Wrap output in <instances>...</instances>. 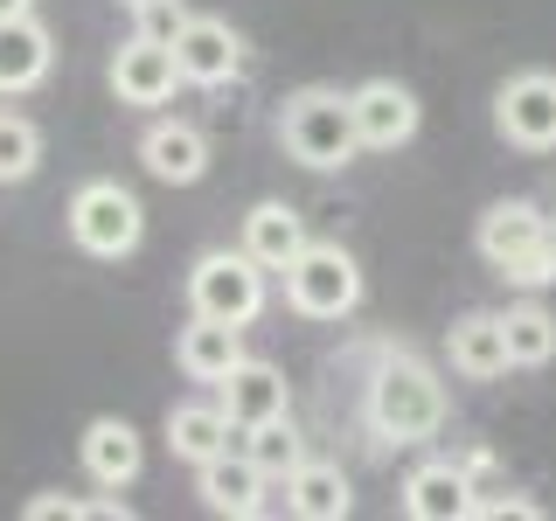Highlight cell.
Instances as JSON below:
<instances>
[{"instance_id": "obj_1", "label": "cell", "mask_w": 556, "mask_h": 521, "mask_svg": "<svg viewBox=\"0 0 556 521\" xmlns=\"http://www.w3.org/2000/svg\"><path fill=\"white\" fill-rule=\"evenodd\" d=\"M278 147L313 174H334L362 153V126H355V98L334 84H306L278 104Z\"/></svg>"}, {"instance_id": "obj_2", "label": "cell", "mask_w": 556, "mask_h": 521, "mask_svg": "<svg viewBox=\"0 0 556 521\" xmlns=\"http://www.w3.org/2000/svg\"><path fill=\"white\" fill-rule=\"evenodd\" d=\"M445 424V382L417 355H382L369 376V431L382 445H425Z\"/></svg>"}, {"instance_id": "obj_3", "label": "cell", "mask_w": 556, "mask_h": 521, "mask_svg": "<svg viewBox=\"0 0 556 521\" xmlns=\"http://www.w3.org/2000/svg\"><path fill=\"white\" fill-rule=\"evenodd\" d=\"M480 257L494 265L508 285H556V230H549V208L529 195H508L480 216Z\"/></svg>"}, {"instance_id": "obj_4", "label": "cell", "mask_w": 556, "mask_h": 521, "mask_svg": "<svg viewBox=\"0 0 556 521\" xmlns=\"http://www.w3.org/2000/svg\"><path fill=\"white\" fill-rule=\"evenodd\" d=\"M139 237H147V208H139L132 188L118 181H84L77 195H70V243H77L84 257H132Z\"/></svg>"}, {"instance_id": "obj_5", "label": "cell", "mask_w": 556, "mask_h": 521, "mask_svg": "<svg viewBox=\"0 0 556 521\" xmlns=\"http://www.w3.org/2000/svg\"><path fill=\"white\" fill-rule=\"evenodd\" d=\"M286 306L300 320H348L362 306V265L341 243H306L286 265Z\"/></svg>"}, {"instance_id": "obj_6", "label": "cell", "mask_w": 556, "mask_h": 521, "mask_svg": "<svg viewBox=\"0 0 556 521\" xmlns=\"http://www.w3.org/2000/svg\"><path fill=\"white\" fill-rule=\"evenodd\" d=\"M188 306L251 327L265 313V265L251 251H202L195 271H188Z\"/></svg>"}, {"instance_id": "obj_7", "label": "cell", "mask_w": 556, "mask_h": 521, "mask_svg": "<svg viewBox=\"0 0 556 521\" xmlns=\"http://www.w3.org/2000/svg\"><path fill=\"white\" fill-rule=\"evenodd\" d=\"M494 132L521 153H556V77L521 69L494 91Z\"/></svg>"}, {"instance_id": "obj_8", "label": "cell", "mask_w": 556, "mask_h": 521, "mask_svg": "<svg viewBox=\"0 0 556 521\" xmlns=\"http://www.w3.org/2000/svg\"><path fill=\"white\" fill-rule=\"evenodd\" d=\"M181 63H174V42H153V35L132 28V42H118L112 56V91L118 104H132V112H153V104H167L181 91Z\"/></svg>"}, {"instance_id": "obj_9", "label": "cell", "mask_w": 556, "mask_h": 521, "mask_svg": "<svg viewBox=\"0 0 556 521\" xmlns=\"http://www.w3.org/2000/svg\"><path fill=\"white\" fill-rule=\"evenodd\" d=\"M174 63H181L188 84L223 91V84L243 77V35L223 22V14H188V28L174 35Z\"/></svg>"}, {"instance_id": "obj_10", "label": "cell", "mask_w": 556, "mask_h": 521, "mask_svg": "<svg viewBox=\"0 0 556 521\" xmlns=\"http://www.w3.org/2000/svg\"><path fill=\"white\" fill-rule=\"evenodd\" d=\"M355 126H362V147L369 153H396V147H410L417 139V91L410 84H396V77H369V84H355Z\"/></svg>"}, {"instance_id": "obj_11", "label": "cell", "mask_w": 556, "mask_h": 521, "mask_svg": "<svg viewBox=\"0 0 556 521\" xmlns=\"http://www.w3.org/2000/svg\"><path fill=\"white\" fill-rule=\"evenodd\" d=\"M195 494H202L208 514L251 521V514H265V466H257L243 445H237V452H216V459L195 466Z\"/></svg>"}, {"instance_id": "obj_12", "label": "cell", "mask_w": 556, "mask_h": 521, "mask_svg": "<svg viewBox=\"0 0 556 521\" xmlns=\"http://www.w3.org/2000/svg\"><path fill=\"white\" fill-rule=\"evenodd\" d=\"M84 473H91V486H104V494H118V486L139 480V466H147V445H139V431L126 424V417H91L84 424Z\"/></svg>"}, {"instance_id": "obj_13", "label": "cell", "mask_w": 556, "mask_h": 521, "mask_svg": "<svg viewBox=\"0 0 556 521\" xmlns=\"http://www.w3.org/2000/svg\"><path fill=\"white\" fill-rule=\"evenodd\" d=\"M174 361L188 382H223L243 361V327L216 320V313H188V327L174 334Z\"/></svg>"}, {"instance_id": "obj_14", "label": "cell", "mask_w": 556, "mask_h": 521, "mask_svg": "<svg viewBox=\"0 0 556 521\" xmlns=\"http://www.w3.org/2000/svg\"><path fill=\"white\" fill-rule=\"evenodd\" d=\"M139 161H147L153 181L195 188L208 174V132L188 126V118H161V126H147V139H139Z\"/></svg>"}, {"instance_id": "obj_15", "label": "cell", "mask_w": 556, "mask_h": 521, "mask_svg": "<svg viewBox=\"0 0 556 521\" xmlns=\"http://www.w3.org/2000/svg\"><path fill=\"white\" fill-rule=\"evenodd\" d=\"M404 514H410V521H473L480 500H473V480H466V466L425 459V466L404 480Z\"/></svg>"}, {"instance_id": "obj_16", "label": "cell", "mask_w": 556, "mask_h": 521, "mask_svg": "<svg viewBox=\"0 0 556 521\" xmlns=\"http://www.w3.org/2000/svg\"><path fill=\"white\" fill-rule=\"evenodd\" d=\"M49 63H56V35L35 22V8L8 14V22H0V98L35 91V84L49 77Z\"/></svg>"}, {"instance_id": "obj_17", "label": "cell", "mask_w": 556, "mask_h": 521, "mask_svg": "<svg viewBox=\"0 0 556 521\" xmlns=\"http://www.w3.org/2000/svg\"><path fill=\"white\" fill-rule=\"evenodd\" d=\"M445 355H452V376H466V382H501L515 369L501 313H459L452 334H445Z\"/></svg>"}, {"instance_id": "obj_18", "label": "cell", "mask_w": 556, "mask_h": 521, "mask_svg": "<svg viewBox=\"0 0 556 521\" xmlns=\"http://www.w3.org/2000/svg\"><path fill=\"white\" fill-rule=\"evenodd\" d=\"M216 390H223L216 404L230 410V424H237V431H243V424H265V417H286V410H292V382L278 376L271 361H251V355H243L237 369L216 382Z\"/></svg>"}, {"instance_id": "obj_19", "label": "cell", "mask_w": 556, "mask_h": 521, "mask_svg": "<svg viewBox=\"0 0 556 521\" xmlns=\"http://www.w3.org/2000/svg\"><path fill=\"white\" fill-rule=\"evenodd\" d=\"M306 243H313V237H306V216H300L292 202H257L251 216H243V251H251L265 271H286L292 257L306 251Z\"/></svg>"}, {"instance_id": "obj_20", "label": "cell", "mask_w": 556, "mask_h": 521, "mask_svg": "<svg viewBox=\"0 0 556 521\" xmlns=\"http://www.w3.org/2000/svg\"><path fill=\"white\" fill-rule=\"evenodd\" d=\"M286 508L300 521H348V508H355V486H348L341 466L327 459H300L286 473Z\"/></svg>"}, {"instance_id": "obj_21", "label": "cell", "mask_w": 556, "mask_h": 521, "mask_svg": "<svg viewBox=\"0 0 556 521\" xmlns=\"http://www.w3.org/2000/svg\"><path fill=\"white\" fill-rule=\"evenodd\" d=\"M230 410L223 404H174L167 410V445H174V459H188V466H202V459H216V452H230Z\"/></svg>"}, {"instance_id": "obj_22", "label": "cell", "mask_w": 556, "mask_h": 521, "mask_svg": "<svg viewBox=\"0 0 556 521\" xmlns=\"http://www.w3.org/2000/svg\"><path fill=\"white\" fill-rule=\"evenodd\" d=\"M237 445L251 452L257 466H265V480H286L292 466L306 459L300 431H292V410H286V417H265V424H243V431H237Z\"/></svg>"}, {"instance_id": "obj_23", "label": "cell", "mask_w": 556, "mask_h": 521, "mask_svg": "<svg viewBox=\"0 0 556 521\" xmlns=\"http://www.w3.org/2000/svg\"><path fill=\"white\" fill-rule=\"evenodd\" d=\"M501 327H508V361L515 369H543V361H556V320L543 306H508Z\"/></svg>"}, {"instance_id": "obj_24", "label": "cell", "mask_w": 556, "mask_h": 521, "mask_svg": "<svg viewBox=\"0 0 556 521\" xmlns=\"http://www.w3.org/2000/svg\"><path fill=\"white\" fill-rule=\"evenodd\" d=\"M35 167H42V132H35V118L0 112V188L28 181Z\"/></svg>"}, {"instance_id": "obj_25", "label": "cell", "mask_w": 556, "mask_h": 521, "mask_svg": "<svg viewBox=\"0 0 556 521\" xmlns=\"http://www.w3.org/2000/svg\"><path fill=\"white\" fill-rule=\"evenodd\" d=\"M181 28H188L181 0H153V8H139V35H153V42H174Z\"/></svg>"}, {"instance_id": "obj_26", "label": "cell", "mask_w": 556, "mask_h": 521, "mask_svg": "<svg viewBox=\"0 0 556 521\" xmlns=\"http://www.w3.org/2000/svg\"><path fill=\"white\" fill-rule=\"evenodd\" d=\"M22 514H28V521H84V514H91V500H70V494H35Z\"/></svg>"}, {"instance_id": "obj_27", "label": "cell", "mask_w": 556, "mask_h": 521, "mask_svg": "<svg viewBox=\"0 0 556 521\" xmlns=\"http://www.w3.org/2000/svg\"><path fill=\"white\" fill-rule=\"evenodd\" d=\"M486 521H535V500H480Z\"/></svg>"}, {"instance_id": "obj_28", "label": "cell", "mask_w": 556, "mask_h": 521, "mask_svg": "<svg viewBox=\"0 0 556 521\" xmlns=\"http://www.w3.org/2000/svg\"><path fill=\"white\" fill-rule=\"evenodd\" d=\"M35 0H0V22H8V14H28Z\"/></svg>"}, {"instance_id": "obj_29", "label": "cell", "mask_w": 556, "mask_h": 521, "mask_svg": "<svg viewBox=\"0 0 556 521\" xmlns=\"http://www.w3.org/2000/svg\"><path fill=\"white\" fill-rule=\"evenodd\" d=\"M118 8H132V14H139V8H153V0H118Z\"/></svg>"}, {"instance_id": "obj_30", "label": "cell", "mask_w": 556, "mask_h": 521, "mask_svg": "<svg viewBox=\"0 0 556 521\" xmlns=\"http://www.w3.org/2000/svg\"><path fill=\"white\" fill-rule=\"evenodd\" d=\"M549 230H556V216H549Z\"/></svg>"}]
</instances>
